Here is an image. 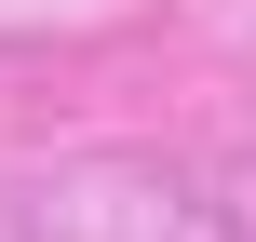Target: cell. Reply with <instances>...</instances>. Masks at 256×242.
I'll list each match as a JSON object with an SVG mask.
<instances>
[]
</instances>
